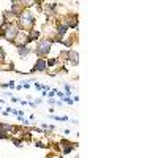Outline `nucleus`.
<instances>
[{
  "instance_id": "f257e3e1",
  "label": "nucleus",
  "mask_w": 158,
  "mask_h": 158,
  "mask_svg": "<svg viewBox=\"0 0 158 158\" xmlns=\"http://www.w3.org/2000/svg\"><path fill=\"white\" fill-rule=\"evenodd\" d=\"M16 19H18L16 25L21 29V32H22V30H27V32H30V30L35 29L37 18L32 14V11H30V10H24V11L21 13V16L16 18Z\"/></svg>"
},
{
  "instance_id": "f03ea898",
  "label": "nucleus",
  "mask_w": 158,
  "mask_h": 158,
  "mask_svg": "<svg viewBox=\"0 0 158 158\" xmlns=\"http://www.w3.org/2000/svg\"><path fill=\"white\" fill-rule=\"evenodd\" d=\"M51 48H52L51 38H41L40 41H37L33 52L38 55V59H46V57H48V54L51 52Z\"/></svg>"
},
{
  "instance_id": "7ed1b4c3",
  "label": "nucleus",
  "mask_w": 158,
  "mask_h": 158,
  "mask_svg": "<svg viewBox=\"0 0 158 158\" xmlns=\"http://www.w3.org/2000/svg\"><path fill=\"white\" fill-rule=\"evenodd\" d=\"M19 35H21V29H19L14 22L5 27V35H3V38H5L6 41H10V43H16Z\"/></svg>"
},
{
  "instance_id": "20e7f679",
  "label": "nucleus",
  "mask_w": 158,
  "mask_h": 158,
  "mask_svg": "<svg viewBox=\"0 0 158 158\" xmlns=\"http://www.w3.org/2000/svg\"><path fill=\"white\" fill-rule=\"evenodd\" d=\"M59 145H60L62 155H68V153H71L73 150L78 147V142H73V141H68V139H63V138H62Z\"/></svg>"
},
{
  "instance_id": "39448f33",
  "label": "nucleus",
  "mask_w": 158,
  "mask_h": 158,
  "mask_svg": "<svg viewBox=\"0 0 158 158\" xmlns=\"http://www.w3.org/2000/svg\"><path fill=\"white\" fill-rule=\"evenodd\" d=\"M62 19H63L65 24L68 25V30H78V27H79L78 14H68V16H63Z\"/></svg>"
},
{
  "instance_id": "423d86ee",
  "label": "nucleus",
  "mask_w": 158,
  "mask_h": 158,
  "mask_svg": "<svg viewBox=\"0 0 158 158\" xmlns=\"http://www.w3.org/2000/svg\"><path fill=\"white\" fill-rule=\"evenodd\" d=\"M14 46H16V49H18V55L21 57V59H27V57H29L30 54L33 52V49L30 48V46L24 44V43H14Z\"/></svg>"
},
{
  "instance_id": "0eeeda50",
  "label": "nucleus",
  "mask_w": 158,
  "mask_h": 158,
  "mask_svg": "<svg viewBox=\"0 0 158 158\" xmlns=\"http://www.w3.org/2000/svg\"><path fill=\"white\" fill-rule=\"evenodd\" d=\"M46 70H48V63H46V59H37L35 63H33L32 70H30V73H44Z\"/></svg>"
},
{
  "instance_id": "6e6552de",
  "label": "nucleus",
  "mask_w": 158,
  "mask_h": 158,
  "mask_svg": "<svg viewBox=\"0 0 158 158\" xmlns=\"http://www.w3.org/2000/svg\"><path fill=\"white\" fill-rule=\"evenodd\" d=\"M0 131L13 136V133H19V131H21V128H19V126L11 125V123H0Z\"/></svg>"
},
{
  "instance_id": "1a4fd4ad",
  "label": "nucleus",
  "mask_w": 158,
  "mask_h": 158,
  "mask_svg": "<svg viewBox=\"0 0 158 158\" xmlns=\"http://www.w3.org/2000/svg\"><path fill=\"white\" fill-rule=\"evenodd\" d=\"M67 62L73 67H78L79 65V54L73 49H68V57H67Z\"/></svg>"
},
{
  "instance_id": "9d476101",
  "label": "nucleus",
  "mask_w": 158,
  "mask_h": 158,
  "mask_svg": "<svg viewBox=\"0 0 158 158\" xmlns=\"http://www.w3.org/2000/svg\"><path fill=\"white\" fill-rule=\"evenodd\" d=\"M10 141L13 142V144L16 145L18 149H21V147H22V139H21V138H14V136H11V139H10Z\"/></svg>"
},
{
  "instance_id": "9b49d317",
  "label": "nucleus",
  "mask_w": 158,
  "mask_h": 158,
  "mask_svg": "<svg viewBox=\"0 0 158 158\" xmlns=\"http://www.w3.org/2000/svg\"><path fill=\"white\" fill-rule=\"evenodd\" d=\"M59 59H57V57H52V59H48L46 60V63H48V67H54V65H57L59 63Z\"/></svg>"
},
{
  "instance_id": "f8f14e48",
  "label": "nucleus",
  "mask_w": 158,
  "mask_h": 158,
  "mask_svg": "<svg viewBox=\"0 0 158 158\" xmlns=\"http://www.w3.org/2000/svg\"><path fill=\"white\" fill-rule=\"evenodd\" d=\"M65 97H68V98H71V95H73V92H71V86L70 84H65Z\"/></svg>"
},
{
  "instance_id": "ddd939ff",
  "label": "nucleus",
  "mask_w": 158,
  "mask_h": 158,
  "mask_svg": "<svg viewBox=\"0 0 158 158\" xmlns=\"http://www.w3.org/2000/svg\"><path fill=\"white\" fill-rule=\"evenodd\" d=\"M5 60H6V52L3 48H0V65L5 63Z\"/></svg>"
},
{
  "instance_id": "4468645a",
  "label": "nucleus",
  "mask_w": 158,
  "mask_h": 158,
  "mask_svg": "<svg viewBox=\"0 0 158 158\" xmlns=\"http://www.w3.org/2000/svg\"><path fill=\"white\" fill-rule=\"evenodd\" d=\"M35 145H37V147H40V149H49V145L44 144V142H41V141H35Z\"/></svg>"
},
{
  "instance_id": "2eb2a0df",
  "label": "nucleus",
  "mask_w": 158,
  "mask_h": 158,
  "mask_svg": "<svg viewBox=\"0 0 158 158\" xmlns=\"http://www.w3.org/2000/svg\"><path fill=\"white\" fill-rule=\"evenodd\" d=\"M0 139L10 141V139H11V134H6V133H2V131H0Z\"/></svg>"
},
{
  "instance_id": "dca6fc26",
  "label": "nucleus",
  "mask_w": 158,
  "mask_h": 158,
  "mask_svg": "<svg viewBox=\"0 0 158 158\" xmlns=\"http://www.w3.org/2000/svg\"><path fill=\"white\" fill-rule=\"evenodd\" d=\"M55 92H57V88H52V90H49L48 95H46V98H54V97H55Z\"/></svg>"
},
{
  "instance_id": "f3484780",
  "label": "nucleus",
  "mask_w": 158,
  "mask_h": 158,
  "mask_svg": "<svg viewBox=\"0 0 158 158\" xmlns=\"http://www.w3.org/2000/svg\"><path fill=\"white\" fill-rule=\"evenodd\" d=\"M57 101H59V100H54V98H48V105H49V106H57Z\"/></svg>"
},
{
  "instance_id": "a211bd4d",
  "label": "nucleus",
  "mask_w": 158,
  "mask_h": 158,
  "mask_svg": "<svg viewBox=\"0 0 158 158\" xmlns=\"http://www.w3.org/2000/svg\"><path fill=\"white\" fill-rule=\"evenodd\" d=\"M55 97H59L60 100H62V98H65V92H62V90H57V92H55Z\"/></svg>"
},
{
  "instance_id": "6ab92c4d",
  "label": "nucleus",
  "mask_w": 158,
  "mask_h": 158,
  "mask_svg": "<svg viewBox=\"0 0 158 158\" xmlns=\"http://www.w3.org/2000/svg\"><path fill=\"white\" fill-rule=\"evenodd\" d=\"M6 86H8V88H16V84H14V81H10V82H6Z\"/></svg>"
},
{
  "instance_id": "aec40b11",
  "label": "nucleus",
  "mask_w": 158,
  "mask_h": 158,
  "mask_svg": "<svg viewBox=\"0 0 158 158\" xmlns=\"http://www.w3.org/2000/svg\"><path fill=\"white\" fill-rule=\"evenodd\" d=\"M33 103H35L37 106H38V105H41V103H43V98H37V100H35V101H33Z\"/></svg>"
},
{
  "instance_id": "412c9836",
  "label": "nucleus",
  "mask_w": 158,
  "mask_h": 158,
  "mask_svg": "<svg viewBox=\"0 0 158 158\" xmlns=\"http://www.w3.org/2000/svg\"><path fill=\"white\" fill-rule=\"evenodd\" d=\"M3 35H5V29H3V27H0V38H3Z\"/></svg>"
},
{
  "instance_id": "4be33fe9",
  "label": "nucleus",
  "mask_w": 158,
  "mask_h": 158,
  "mask_svg": "<svg viewBox=\"0 0 158 158\" xmlns=\"http://www.w3.org/2000/svg\"><path fill=\"white\" fill-rule=\"evenodd\" d=\"M57 155H55V153H49V155H46V158H55Z\"/></svg>"
},
{
  "instance_id": "5701e85b",
  "label": "nucleus",
  "mask_w": 158,
  "mask_h": 158,
  "mask_svg": "<svg viewBox=\"0 0 158 158\" xmlns=\"http://www.w3.org/2000/svg\"><path fill=\"white\" fill-rule=\"evenodd\" d=\"M63 134H67V136H68V134H71V131H70V130H63Z\"/></svg>"
},
{
  "instance_id": "b1692460",
  "label": "nucleus",
  "mask_w": 158,
  "mask_h": 158,
  "mask_svg": "<svg viewBox=\"0 0 158 158\" xmlns=\"http://www.w3.org/2000/svg\"><path fill=\"white\" fill-rule=\"evenodd\" d=\"M0 111H2V105H0Z\"/></svg>"
},
{
  "instance_id": "393cba45",
  "label": "nucleus",
  "mask_w": 158,
  "mask_h": 158,
  "mask_svg": "<svg viewBox=\"0 0 158 158\" xmlns=\"http://www.w3.org/2000/svg\"><path fill=\"white\" fill-rule=\"evenodd\" d=\"M76 158H79V157H76Z\"/></svg>"
}]
</instances>
